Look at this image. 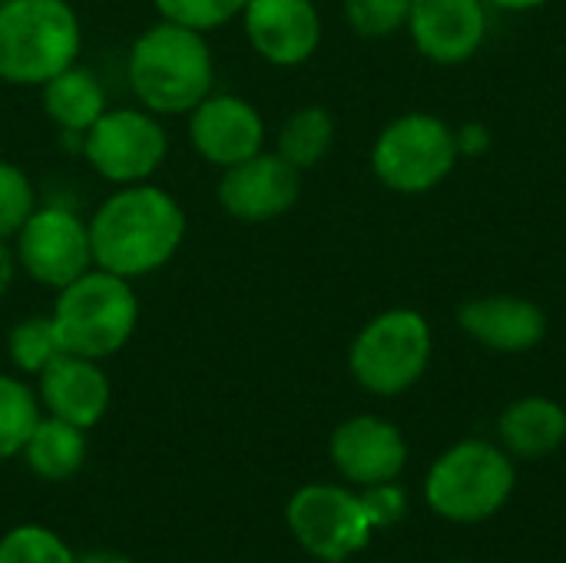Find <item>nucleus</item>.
I'll use <instances>...</instances> for the list:
<instances>
[{
	"label": "nucleus",
	"mask_w": 566,
	"mask_h": 563,
	"mask_svg": "<svg viewBox=\"0 0 566 563\" xmlns=\"http://www.w3.org/2000/svg\"><path fill=\"white\" fill-rule=\"evenodd\" d=\"M90 229L93 265L119 279H143L159 272L186 239V212L166 189L133 183L106 196Z\"/></svg>",
	"instance_id": "obj_1"
},
{
	"label": "nucleus",
	"mask_w": 566,
	"mask_h": 563,
	"mask_svg": "<svg viewBox=\"0 0 566 563\" xmlns=\"http://www.w3.org/2000/svg\"><path fill=\"white\" fill-rule=\"evenodd\" d=\"M126 73L143 110L182 116L212 93L216 63L206 33L159 20L133 40Z\"/></svg>",
	"instance_id": "obj_2"
},
{
	"label": "nucleus",
	"mask_w": 566,
	"mask_h": 563,
	"mask_svg": "<svg viewBox=\"0 0 566 563\" xmlns=\"http://www.w3.org/2000/svg\"><path fill=\"white\" fill-rule=\"evenodd\" d=\"M83 50V27L66 0H3L0 3V80L43 86L73 66Z\"/></svg>",
	"instance_id": "obj_3"
},
{
	"label": "nucleus",
	"mask_w": 566,
	"mask_h": 563,
	"mask_svg": "<svg viewBox=\"0 0 566 563\" xmlns=\"http://www.w3.org/2000/svg\"><path fill=\"white\" fill-rule=\"evenodd\" d=\"M517 488L514 458L484 438L451 445L424 478L428 508L451 524H481L494 518Z\"/></svg>",
	"instance_id": "obj_4"
},
{
	"label": "nucleus",
	"mask_w": 566,
	"mask_h": 563,
	"mask_svg": "<svg viewBox=\"0 0 566 563\" xmlns=\"http://www.w3.org/2000/svg\"><path fill=\"white\" fill-rule=\"evenodd\" d=\"M50 319L63 352L103 362L133 338L139 302L129 289V279L93 265L60 289Z\"/></svg>",
	"instance_id": "obj_5"
},
{
	"label": "nucleus",
	"mask_w": 566,
	"mask_h": 563,
	"mask_svg": "<svg viewBox=\"0 0 566 563\" xmlns=\"http://www.w3.org/2000/svg\"><path fill=\"white\" fill-rule=\"evenodd\" d=\"M431 362V325L415 309L375 315L348 348L352 378L381 398L405 395L421 382Z\"/></svg>",
	"instance_id": "obj_6"
},
{
	"label": "nucleus",
	"mask_w": 566,
	"mask_h": 563,
	"mask_svg": "<svg viewBox=\"0 0 566 563\" xmlns=\"http://www.w3.org/2000/svg\"><path fill=\"white\" fill-rule=\"evenodd\" d=\"M454 129L431 113H405L388 123L371 146V169L378 183L401 196L431 192L458 163Z\"/></svg>",
	"instance_id": "obj_7"
},
{
	"label": "nucleus",
	"mask_w": 566,
	"mask_h": 563,
	"mask_svg": "<svg viewBox=\"0 0 566 563\" xmlns=\"http://www.w3.org/2000/svg\"><path fill=\"white\" fill-rule=\"evenodd\" d=\"M285 524L295 544L322 563H345L361 554L375 534V524L361 504V494L345 484H305L285 504Z\"/></svg>",
	"instance_id": "obj_8"
},
{
	"label": "nucleus",
	"mask_w": 566,
	"mask_h": 563,
	"mask_svg": "<svg viewBox=\"0 0 566 563\" xmlns=\"http://www.w3.org/2000/svg\"><path fill=\"white\" fill-rule=\"evenodd\" d=\"M169 136L156 113L116 106L83 133V156L96 176L116 186L146 183L166 159Z\"/></svg>",
	"instance_id": "obj_9"
},
{
	"label": "nucleus",
	"mask_w": 566,
	"mask_h": 563,
	"mask_svg": "<svg viewBox=\"0 0 566 563\" xmlns=\"http://www.w3.org/2000/svg\"><path fill=\"white\" fill-rule=\"evenodd\" d=\"M17 265L46 289H63L93 269L90 229L63 206H40L13 236Z\"/></svg>",
	"instance_id": "obj_10"
},
{
	"label": "nucleus",
	"mask_w": 566,
	"mask_h": 563,
	"mask_svg": "<svg viewBox=\"0 0 566 563\" xmlns=\"http://www.w3.org/2000/svg\"><path fill=\"white\" fill-rule=\"evenodd\" d=\"M302 196V173L279 153H255L219 179V206L239 222H272Z\"/></svg>",
	"instance_id": "obj_11"
},
{
	"label": "nucleus",
	"mask_w": 566,
	"mask_h": 563,
	"mask_svg": "<svg viewBox=\"0 0 566 563\" xmlns=\"http://www.w3.org/2000/svg\"><path fill=\"white\" fill-rule=\"evenodd\" d=\"M328 458L348 484L371 488L401 478L408 465V441L391 421L378 415H355L332 431Z\"/></svg>",
	"instance_id": "obj_12"
},
{
	"label": "nucleus",
	"mask_w": 566,
	"mask_h": 563,
	"mask_svg": "<svg viewBox=\"0 0 566 563\" xmlns=\"http://www.w3.org/2000/svg\"><path fill=\"white\" fill-rule=\"evenodd\" d=\"M189 139L192 149L219 166L229 169L265 146V119L262 113L232 93H209L192 113H189Z\"/></svg>",
	"instance_id": "obj_13"
},
{
	"label": "nucleus",
	"mask_w": 566,
	"mask_h": 563,
	"mask_svg": "<svg viewBox=\"0 0 566 563\" xmlns=\"http://www.w3.org/2000/svg\"><path fill=\"white\" fill-rule=\"evenodd\" d=\"M242 27L252 50L272 66H302L322 43V17L312 0H249Z\"/></svg>",
	"instance_id": "obj_14"
},
{
	"label": "nucleus",
	"mask_w": 566,
	"mask_h": 563,
	"mask_svg": "<svg viewBox=\"0 0 566 563\" xmlns=\"http://www.w3.org/2000/svg\"><path fill=\"white\" fill-rule=\"evenodd\" d=\"M408 30L415 46L441 66L468 63L488 37L484 0H411Z\"/></svg>",
	"instance_id": "obj_15"
},
{
	"label": "nucleus",
	"mask_w": 566,
	"mask_h": 563,
	"mask_svg": "<svg viewBox=\"0 0 566 563\" xmlns=\"http://www.w3.org/2000/svg\"><path fill=\"white\" fill-rule=\"evenodd\" d=\"M36 398L40 408L60 421H70L83 431L96 428L109 411V378L99 362L60 352L40 375H36Z\"/></svg>",
	"instance_id": "obj_16"
},
{
	"label": "nucleus",
	"mask_w": 566,
	"mask_h": 563,
	"mask_svg": "<svg viewBox=\"0 0 566 563\" xmlns=\"http://www.w3.org/2000/svg\"><path fill=\"white\" fill-rule=\"evenodd\" d=\"M458 325L484 348L501 355H524L547 338V315L537 302L521 295H484L458 309Z\"/></svg>",
	"instance_id": "obj_17"
},
{
	"label": "nucleus",
	"mask_w": 566,
	"mask_h": 563,
	"mask_svg": "<svg viewBox=\"0 0 566 563\" xmlns=\"http://www.w3.org/2000/svg\"><path fill=\"white\" fill-rule=\"evenodd\" d=\"M497 438L511 458L541 461L566 441V408L544 395L517 398L501 411Z\"/></svg>",
	"instance_id": "obj_18"
},
{
	"label": "nucleus",
	"mask_w": 566,
	"mask_h": 563,
	"mask_svg": "<svg viewBox=\"0 0 566 563\" xmlns=\"http://www.w3.org/2000/svg\"><path fill=\"white\" fill-rule=\"evenodd\" d=\"M40 90H43L46 119L56 123L63 133H86L109 110L103 80L83 63H73V66L60 70Z\"/></svg>",
	"instance_id": "obj_19"
},
{
	"label": "nucleus",
	"mask_w": 566,
	"mask_h": 563,
	"mask_svg": "<svg viewBox=\"0 0 566 563\" xmlns=\"http://www.w3.org/2000/svg\"><path fill=\"white\" fill-rule=\"evenodd\" d=\"M20 458L43 481H70L86 461V431L53 415H40Z\"/></svg>",
	"instance_id": "obj_20"
},
{
	"label": "nucleus",
	"mask_w": 566,
	"mask_h": 563,
	"mask_svg": "<svg viewBox=\"0 0 566 563\" xmlns=\"http://www.w3.org/2000/svg\"><path fill=\"white\" fill-rule=\"evenodd\" d=\"M335 146V119L325 106L295 110L279 129V156L289 159L298 173L315 169Z\"/></svg>",
	"instance_id": "obj_21"
},
{
	"label": "nucleus",
	"mask_w": 566,
	"mask_h": 563,
	"mask_svg": "<svg viewBox=\"0 0 566 563\" xmlns=\"http://www.w3.org/2000/svg\"><path fill=\"white\" fill-rule=\"evenodd\" d=\"M40 415L43 408L36 392L13 375H0V461H10L23 451Z\"/></svg>",
	"instance_id": "obj_22"
},
{
	"label": "nucleus",
	"mask_w": 566,
	"mask_h": 563,
	"mask_svg": "<svg viewBox=\"0 0 566 563\" xmlns=\"http://www.w3.org/2000/svg\"><path fill=\"white\" fill-rule=\"evenodd\" d=\"M7 352H10V362H13V368L20 375H40L63 352L60 338H56V329H53V319L50 315L20 319L10 329Z\"/></svg>",
	"instance_id": "obj_23"
},
{
	"label": "nucleus",
	"mask_w": 566,
	"mask_h": 563,
	"mask_svg": "<svg viewBox=\"0 0 566 563\" xmlns=\"http://www.w3.org/2000/svg\"><path fill=\"white\" fill-rule=\"evenodd\" d=\"M0 563H76V554L50 528L20 524L0 538Z\"/></svg>",
	"instance_id": "obj_24"
},
{
	"label": "nucleus",
	"mask_w": 566,
	"mask_h": 563,
	"mask_svg": "<svg viewBox=\"0 0 566 563\" xmlns=\"http://www.w3.org/2000/svg\"><path fill=\"white\" fill-rule=\"evenodd\" d=\"M245 3L249 0H153L163 20L199 30V33L232 23L235 17H242Z\"/></svg>",
	"instance_id": "obj_25"
},
{
	"label": "nucleus",
	"mask_w": 566,
	"mask_h": 563,
	"mask_svg": "<svg viewBox=\"0 0 566 563\" xmlns=\"http://www.w3.org/2000/svg\"><path fill=\"white\" fill-rule=\"evenodd\" d=\"M411 0H345L348 27L365 40H381L408 27Z\"/></svg>",
	"instance_id": "obj_26"
},
{
	"label": "nucleus",
	"mask_w": 566,
	"mask_h": 563,
	"mask_svg": "<svg viewBox=\"0 0 566 563\" xmlns=\"http://www.w3.org/2000/svg\"><path fill=\"white\" fill-rule=\"evenodd\" d=\"M33 209H36L33 183L17 163L0 159V239H13Z\"/></svg>",
	"instance_id": "obj_27"
},
{
	"label": "nucleus",
	"mask_w": 566,
	"mask_h": 563,
	"mask_svg": "<svg viewBox=\"0 0 566 563\" xmlns=\"http://www.w3.org/2000/svg\"><path fill=\"white\" fill-rule=\"evenodd\" d=\"M361 504L375 524V531L381 528H395L405 511H408V494L398 481H385V484H371V488H361Z\"/></svg>",
	"instance_id": "obj_28"
},
{
	"label": "nucleus",
	"mask_w": 566,
	"mask_h": 563,
	"mask_svg": "<svg viewBox=\"0 0 566 563\" xmlns=\"http://www.w3.org/2000/svg\"><path fill=\"white\" fill-rule=\"evenodd\" d=\"M454 139H458V153L461 156H484L491 149V129L484 123H464L454 133Z\"/></svg>",
	"instance_id": "obj_29"
},
{
	"label": "nucleus",
	"mask_w": 566,
	"mask_h": 563,
	"mask_svg": "<svg viewBox=\"0 0 566 563\" xmlns=\"http://www.w3.org/2000/svg\"><path fill=\"white\" fill-rule=\"evenodd\" d=\"M17 252L13 246H7V239H0V299L7 295V289L13 285V275H17Z\"/></svg>",
	"instance_id": "obj_30"
},
{
	"label": "nucleus",
	"mask_w": 566,
	"mask_h": 563,
	"mask_svg": "<svg viewBox=\"0 0 566 563\" xmlns=\"http://www.w3.org/2000/svg\"><path fill=\"white\" fill-rule=\"evenodd\" d=\"M76 563H136L133 557H126V554H119V551H106V548H99V551H86V554H80Z\"/></svg>",
	"instance_id": "obj_31"
},
{
	"label": "nucleus",
	"mask_w": 566,
	"mask_h": 563,
	"mask_svg": "<svg viewBox=\"0 0 566 563\" xmlns=\"http://www.w3.org/2000/svg\"><path fill=\"white\" fill-rule=\"evenodd\" d=\"M484 3H491V7H497V10H537V7H544L547 0H484Z\"/></svg>",
	"instance_id": "obj_32"
},
{
	"label": "nucleus",
	"mask_w": 566,
	"mask_h": 563,
	"mask_svg": "<svg viewBox=\"0 0 566 563\" xmlns=\"http://www.w3.org/2000/svg\"><path fill=\"white\" fill-rule=\"evenodd\" d=\"M444 563H468V561H444Z\"/></svg>",
	"instance_id": "obj_33"
}]
</instances>
